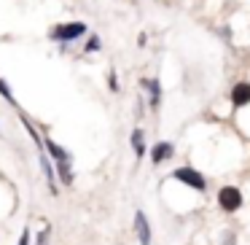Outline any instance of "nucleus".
<instances>
[{
	"label": "nucleus",
	"mask_w": 250,
	"mask_h": 245,
	"mask_svg": "<svg viewBox=\"0 0 250 245\" xmlns=\"http://www.w3.org/2000/svg\"><path fill=\"white\" fill-rule=\"evenodd\" d=\"M140 87L151 92V108H159V103H162V87H159V81H153V78H143Z\"/></svg>",
	"instance_id": "6"
},
{
	"label": "nucleus",
	"mask_w": 250,
	"mask_h": 245,
	"mask_svg": "<svg viewBox=\"0 0 250 245\" xmlns=\"http://www.w3.org/2000/svg\"><path fill=\"white\" fill-rule=\"evenodd\" d=\"M49 234H51V229L46 226L43 232H41V237H38V245H46V243H49Z\"/></svg>",
	"instance_id": "14"
},
{
	"label": "nucleus",
	"mask_w": 250,
	"mask_h": 245,
	"mask_svg": "<svg viewBox=\"0 0 250 245\" xmlns=\"http://www.w3.org/2000/svg\"><path fill=\"white\" fill-rule=\"evenodd\" d=\"M83 33H86V24H83V22H67V24H57V27L51 30V38L67 44V41L81 38Z\"/></svg>",
	"instance_id": "1"
},
{
	"label": "nucleus",
	"mask_w": 250,
	"mask_h": 245,
	"mask_svg": "<svg viewBox=\"0 0 250 245\" xmlns=\"http://www.w3.org/2000/svg\"><path fill=\"white\" fill-rule=\"evenodd\" d=\"M231 103L237 105V108H242V105L250 103V84L248 81H239L237 87L231 89Z\"/></svg>",
	"instance_id": "5"
},
{
	"label": "nucleus",
	"mask_w": 250,
	"mask_h": 245,
	"mask_svg": "<svg viewBox=\"0 0 250 245\" xmlns=\"http://www.w3.org/2000/svg\"><path fill=\"white\" fill-rule=\"evenodd\" d=\"M19 245H30V229H24L22 237H19Z\"/></svg>",
	"instance_id": "16"
},
{
	"label": "nucleus",
	"mask_w": 250,
	"mask_h": 245,
	"mask_svg": "<svg viewBox=\"0 0 250 245\" xmlns=\"http://www.w3.org/2000/svg\"><path fill=\"white\" fill-rule=\"evenodd\" d=\"M218 205H221V210L234 213L239 205H242V194H239V189H234V186L221 189V194H218Z\"/></svg>",
	"instance_id": "2"
},
{
	"label": "nucleus",
	"mask_w": 250,
	"mask_h": 245,
	"mask_svg": "<svg viewBox=\"0 0 250 245\" xmlns=\"http://www.w3.org/2000/svg\"><path fill=\"white\" fill-rule=\"evenodd\" d=\"M41 162H43V173H46V180H49V189L51 194H57V183H54V167H51V162L46 156H41Z\"/></svg>",
	"instance_id": "10"
},
{
	"label": "nucleus",
	"mask_w": 250,
	"mask_h": 245,
	"mask_svg": "<svg viewBox=\"0 0 250 245\" xmlns=\"http://www.w3.org/2000/svg\"><path fill=\"white\" fill-rule=\"evenodd\" d=\"M43 148L51 154V159H54V162H67V159H70V156H67L65 148H60L54 140H43Z\"/></svg>",
	"instance_id": "8"
},
{
	"label": "nucleus",
	"mask_w": 250,
	"mask_h": 245,
	"mask_svg": "<svg viewBox=\"0 0 250 245\" xmlns=\"http://www.w3.org/2000/svg\"><path fill=\"white\" fill-rule=\"evenodd\" d=\"M100 49V41H97V35H92V41L86 44V51H97Z\"/></svg>",
	"instance_id": "13"
},
{
	"label": "nucleus",
	"mask_w": 250,
	"mask_h": 245,
	"mask_svg": "<svg viewBox=\"0 0 250 245\" xmlns=\"http://www.w3.org/2000/svg\"><path fill=\"white\" fill-rule=\"evenodd\" d=\"M132 148H135V156H143L146 154V143H143V130L132 132Z\"/></svg>",
	"instance_id": "9"
},
{
	"label": "nucleus",
	"mask_w": 250,
	"mask_h": 245,
	"mask_svg": "<svg viewBox=\"0 0 250 245\" xmlns=\"http://www.w3.org/2000/svg\"><path fill=\"white\" fill-rule=\"evenodd\" d=\"M172 178H175V180H183V183H188L191 189H196V191H205V186H207V180L202 178V175L196 173L194 167H180V170H175Z\"/></svg>",
	"instance_id": "3"
},
{
	"label": "nucleus",
	"mask_w": 250,
	"mask_h": 245,
	"mask_svg": "<svg viewBox=\"0 0 250 245\" xmlns=\"http://www.w3.org/2000/svg\"><path fill=\"white\" fill-rule=\"evenodd\" d=\"M172 156V143H159V146H153V151H151V159H153V164H159V162H164V159H169Z\"/></svg>",
	"instance_id": "7"
},
{
	"label": "nucleus",
	"mask_w": 250,
	"mask_h": 245,
	"mask_svg": "<svg viewBox=\"0 0 250 245\" xmlns=\"http://www.w3.org/2000/svg\"><path fill=\"white\" fill-rule=\"evenodd\" d=\"M108 87L113 89V92H119V81H116V73H110V76H108Z\"/></svg>",
	"instance_id": "15"
},
{
	"label": "nucleus",
	"mask_w": 250,
	"mask_h": 245,
	"mask_svg": "<svg viewBox=\"0 0 250 245\" xmlns=\"http://www.w3.org/2000/svg\"><path fill=\"white\" fill-rule=\"evenodd\" d=\"M0 94H3V97H6V100H8V103H11V105H17V100H14L11 89H8V84L3 81V78H0Z\"/></svg>",
	"instance_id": "12"
},
{
	"label": "nucleus",
	"mask_w": 250,
	"mask_h": 245,
	"mask_svg": "<svg viewBox=\"0 0 250 245\" xmlns=\"http://www.w3.org/2000/svg\"><path fill=\"white\" fill-rule=\"evenodd\" d=\"M135 232H137L140 245H151V223H148V218L143 210L135 213Z\"/></svg>",
	"instance_id": "4"
},
{
	"label": "nucleus",
	"mask_w": 250,
	"mask_h": 245,
	"mask_svg": "<svg viewBox=\"0 0 250 245\" xmlns=\"http://www.w3.org/2000/svg\"><path fill=\"white\" fill-rule=\"evenodd\" d=\"M57 170H60V178H62V183H67V186H70V183H73L70 164H67V162H57Z\"/></svg>",
	"instance_id": "11"
}]
</instances>
